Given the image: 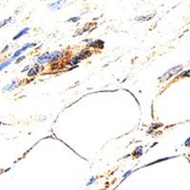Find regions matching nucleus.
Masks as SVG:
<instances>
[{"label": "nucleus", "mask_w": 190, "mask_h": 190, "mask_svg": "<svg viewBox=\"0 0 190 190\" xmlns=\"http://www.w3.org/2000/svg\"><path fill=\"white\" fill-rule=\"evenodd\" d=\"M183 70V65H179V66H176V67H174V68H172V69H170L169 70H167L165 73L162 76L161 78H160V81L161 82H163V81H167L169 79L170 77H172V76H174V75H176L177 73H179V72H180L181 70Z\"/></svg>", "instance_id": "f257e3e1"}, {"label": "nucleus", "mask_w": 190, "mask_h": 190, "mask_svg": "<svg viewBox=\"0 0 190 190\" xmlns=\"http://www.w3.org/2000/svg\"><path fill=\"white\" fill-rule=\"evenodd\" d=\"M66 1H67V0H59V1H57V2H54V3L49 4V7L51 8L52 10H58V9H60L62 6H64Z\"/></svg>", "instance_id": "f03ea898"}, {"label": "nucleus", "mask_w": 190, "mask_h": 190, "mask_svg": "<svg viewBox=\"0 0 190 190\" xmlns=\"http://www.w3.org/2000/svg\"><path fill=\"white\" fill-rule=\"evenodd\" d=\"M37 61H38L39 64H45V63L49 62V52L45 53L44 55H42V56H40V57H38Z\"/></svg>", "instance_id": "7ed1b4c3"}, {"label": "nucleus", "mask_w": 190, "mask_h": 190, "mask_svg": "<svg viewBox=\"0 0 190 190\" xmlns=\"http://www.w3.org/2000/svg\"><path fill=\"white\" fill-rule=\"evenodd\" d=\"M29 31H30V28H25V29H23L20 32L17 33V35H15V36L13 37V40H16V39H18L19 37L23 36L24 34H27V33L29 32Z\"/></svg>", "instance_id": "20e7f679"}, {"label": "nucleus", "mask_w": 190, "mask_h": 190, "mask_svg": "<svg viewBox=\"0 0 190 190\" xmlns=\"http://www.w3.org/2000/svg\"><path fill=\"white\" fill-rule=\"evenodd\" d=\"M153 17V14L152 15H149V16H137L135 18L136 21H147L150 20V18Z\"/></svg>", "instance_id": "39448f33"}, {"label": "nucleus", "mask_w": 190, "mask_h": 190, "mask_svg": "<svg viewBox=\"0 0 190 190\" xmlns=\"http://www.w3.org/2000/svg\"><path fill=\"white\" fill-rule=\"evenodd\" d=\"M37 72H38V65H35L34 68H32V69L29 71V73H28V76L31 77V76H33V75H35V74L37 73Z\"/></svg>", "instance_id": "423d86ee"}, {"label": "nucleus", "mask_w": 190, "mask_h": 190, "mask_svg": "<svg viewBox=\"0 0 190 190\" xmlns=\"http://www.w3.org/2000/svg\"><path fill=\"white\" fill-rule=\"evenodd\" d=\"M13 62V61L12 60H10V59H9V60H6V61H5V62H2L1 64H0V71H1L3 69H5V68H6V67H8L10 63H12Z\"/></svg>", "instance_id": "0eeeda50"}, {"label": "nucleus", "mask_w": 190, "mask_h": 190, "mask_svg": "<svg viewBox=\"0 0 190 190\" xmlns=\"http://www.w3.org/2000/svg\"><path fill=\"white\" fill-rule=\"evenodd\" d=\"M142 153H143V147H137V149L135 150V151H134V156H136V157H140V156L142 155Z\"/></svg>", "instance_id": "6e6552de"}, {"label": "nucleus", "mask_w": 190, "mask_h": 190, "mask_svg": "<svg viewBox=\"0 0 190 190\" xmlns=\"http://www.w3.org/2000/svg\"><path fill=\"white\" fill-rule=\"evenodd\" d=\"M14 85H15V81H13L12 84H10V85L6 86V87H4V91H12V89L14 88Z\"/></svg>", "instance_id": "1a4fd4ad"}, {"label": "nucleus", "mask_w": 190, "mask_h": 190, "mask_svg": "<svg viewBox=\"0 0 190 190\" xmlns=\"http://www.w3.org/2000/svg\"><path fill=\"white\" fill-rule=\"evenodd\" d=\"M80 61V58L78 57V56H76V57H74L72 60H70V62H69V65H70V66H72V65H76L78 62H79Z\"/></svg>", "instance_id": "9d476101"}, {"label": "nucleus", "mask_w": 190, "mask_h": 190, "mask_svg": "<svg viewBox=\"0 0 190 190\" xmlns=\"http://www.w3.org/2000/svg\"><path fill=\"white\" fill-rule=\"evenodd\" d=\"M12 19H13L12 17H10V18H8V19H5V20L2 21V22H0V29H1V28H3L4 26H6Z\"/></svg>", "instance_id": "9b49d317"}, {"label": "nucleus", "mask_w": 190, "mask_h": 190, "mask_svg": "<svg viewBox=\"0 0 190 190\" xmlns=\"http://www.w3.org/2000/svg\"><path fill=\"white\" fill-rule=\"evenodd\" d=\"M131 173H132V170H128V171L126 173V174H124V176H123V181H124L126 178H127L128 176H129V175L131 174Z\"/></svg>", "instance_id": "f8f14e48"}, {"label": "nucleus", "mask_w": 190, "mask_h": 190, "mask_svg": "<svg viewBox=\"0 0 190 190\" xmlns=\"http://www.w3.org/2000/svg\"><path fill=\"white\" fill-rule=\"evenodd\" d=\"M79 20H80V17H73V18L69 19L67 22H77V21H79Z\"/></svg>", "instance_id": "ddd939ff"}, {"label": "nucleus", "mask_w": 190, "mask_h": 190, "mask_svg": "<svg viewBox=\"0 0 190 190\" xmlns=\"http://www.w3.org/2000/svg\"><path fill=\"white\" fill-rule=\"evenodd\" d=\"M94 182H95V178H93V177L91 178V180H89V182L87 183V186H91V184H92Z\"/></svg>", "instance_id": "4468645a"}, {"label": "nucleus", "mask_w": 190, "mask_h": 190, "mask_svg": "<svg viewBox=\"0 0 190 190\" xmlns=\"http://www.w3.org/2000/svg\"><path fill=\"white\" fill-rule=\"evenodd\" d=\"M25 59V56H21V58H18L17 60H16V63H20L22 60H24Z\"/></svg>", "instance_id": "2eb2a0df"}, {"label": "nucleus", "mask_w": 190, "mask_h": 190, "mask_svg": "<svg viewBox=\"0 0 190 190\" xmlns=\"http://www.w3.org/2000/svg\"><path fill=\"white\" fill-rule=\"evenodd\" d=\"M30 69V67L29 66H27V67H25V68H24V70H22V72H24V71H26L27 70H29Z\"/></svg>", "instance_id": "dca6fc26"}, {"label": "nucleus", "mask_w": 190, "mask_h": 190, "mask_svg": "<svg viewBox=\"0 0 190 190\" xmlns=\"http://www.w3.org/2000/svg\"><path fill=\"white\" fill-rule=\"evenodd\" d=\"M186 144V147H189V138L186 140V144Z\"/></svg>", "instance_id": "f3484780"}, {"label": "nucleus", "mask_w": 190, "mask_h": 190, "mask_svg": "<svg viewBox=\"0 0 190 190\" xmlns=\"http://www.w3.org/2000/svg\"><path fill=\"white\" fill-rule=\"evenodd\" d=\"M0 125H1V122H0Z\"/></svg>", "instance_id": "a211bd4d"}]
</instances>
